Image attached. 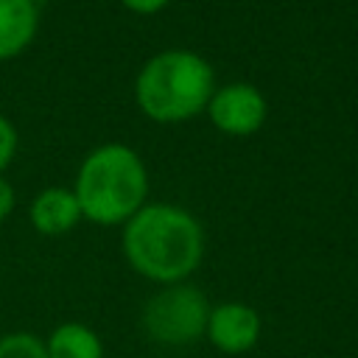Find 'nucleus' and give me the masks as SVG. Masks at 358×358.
Wrapping results in <instances>:
<instances>
[{
  "label": "nucleus",
  "mask_w": 358,
  "mask_h": 358,
  "mask_svg": "<svg viewBox=\"0 0 358 358\" xmlns=\"http://www.w3.org/2000/svg\"><path fill=\"white\" fill-rule=\"evenodd\" d=\"M14 154H17V129L6 115H0V173L11 165Z\"/></svg>",
  "instance_id": "obj_11"
},
{
  "label": "nucleus",
  "mask_w": 358,
  "mask_h": 358,
  "mask_svg": "<svg viewBox=\"0 0 358 358\" xmlns=\"http://www.w3.org/2000/svg\"><path fill=\"white\" fill-rule=\"evenodd\" d=\"M210 299L193 282L159 285L157 294L143 305V330L154 344L162 347H187L204 338L210 319Z\"/></svg>",
  "instance_id": "obj_4"
},
{
  "label": "nucleus",
  "mask_w": 358,
  "mask_h": 358,
  "mask_svg": "<svg viewBox=\"0 0 358 358\" xmlns=\"http://www.w3.org/2000/svg\"><path fill=\"white\" fill-rule=\"evenodd\" d=\"M48 358H103L101 336L84 322H62L45 338Z\"/></svg>",
  "instance_id": "obj_9"
},
{
  "label": "nucleus",
  "mask_w": 358,
  "mask_h": 358,
  "mask_svg": "<svg viewBox=\"0 0 358 358\" xmlns=\"http://www.w3.org/2000/svg\"><path fill=\"white\" fill-rule=\"evenodd\" d=\"M73 193L81 218L101 227H123L148 201L145 162L131 145L103 143L81 159Z\"/></svg>",
  "instance_id": "obj_2"
},
{
  "label": "nucleus",
  "mask_w": 358,
  "mask_h": 358,
  "mask_svg": "<svg viewBox=\"0 0 358 358\" xmlns=\"http://www.w3.org/2000/svg\"><path fill=\"white\" fill-rule=\"evenodd\" d=\"M28 221L39 235L59 238L81 221V207L73 187H45L28 207Z\"/></svg>",
  "instance_id": "obj_7"
},
{
  "label": "nucleus",
  "mask_w": 358,
  "mask_h": 358,
  "mask_svg": "<svg viewBox=\"0 0 358 358\" xmlns=\"http://www.w3.org/2000/svg\"><path fill=\"white\" fill-rule=\"evenodd\" d=\"M126 263L148 282H187L204 260V229L199 218L168 201H145L120 235Z\"/></svg>",
  "instance_id": "obj_1"
},
{
  "label": "nucleus",
  "mask_w": 358,
  "mask_h": 358,
  "mask_svg": "<svg viewBox=\"0 0 358 358\" xmlns=\"http://www.w3.org/2000/svg\"><path fill=\"white\" fill-rule=\"evenodd\" d=\"M0 358H48L45 338L28 333V330H14L0 336Z\"/></svg>",
  "instance_id": "obj_10"
},
{
  "label": "nucleus",
  "mask_w": 358,
  "mask_h": 358,
  "mask_svg": "<svg viewBox=\"0 0 358 358\" xmlns=\"http://www.w3.org/2000/svg\"><path fill=\"white\" fill-rule=\"evenodd\" d=\"M171 0H120L123 8H129L131 14H157L168 6Z\"/></svg>",
  "instance_id": "obj_12"
},
{
  "label": "nucleus",
  "mask_w": 358,
  "mask_h": 358,
  "mask_svg": "<svg viewBox=\"0 0 358 358\" xmlns=\"http://www.w3.org/2000/svg\"><path fill=\"white\" fill-rule=\"evenodd\" d=\"M210 123L229 137H249L260 131L268 115V103L263 92L249 81H232L224 87H215L210 103H207Z\"/></svg>",
  "instance_id": "obj_5"
},
{
  "label": "nucleus",
  "mask_w": 358,
  "mask_h": 358,
  "mask_svg": "<svg viewBox=\"0 0 358 358\" xmlns=\"http://www.w3.org/2000/svg\"><path fill=\"white\" fill-rule=\"evenodd\" d=\"M39 31L36 0H0V62L20 56Z\"/></svg>",
  "instance_id": "obj_8"
},
{
  "label": "nucleus",
  "mask_w": 358,
  "mask_h": 358,
  "mask_svg": "<svg viewBox=\"0 0 358 358\" xmlns=\"http://www.w3.org/2000/svg\"><path fill=\"white\" fill-rule=\"evenodd\" d=\"M263 333V319L257 308L238 299H224L210 308L204 338L224 355H246L257 347Z\"/></svg>",
  "instance_id": "obj_6"
},
{
  "label": "nucleus",
  "mask_w": 358,
  "mask_h": 358,
  "mask_svg": "<svg viewBox=\"0 0 358 358\" xmlns=\"http://www.w3.org/2000/svg\"><path fill=\"white\" fill-rule=\"evenodd\" d=\"M14 204H17V193H14L11 182L3 179V173H0V221H6V218L11 215Z\"/></svg>",
  "instance_id": "obj_13"
},
{
  "label": "nucleus",
  "mask_w": 358,
  "mask_h": 358,
  "mask_svg": "<svg viewBox=\"0 0 358 358\" xmlns=\"http://www.w3.org/2000/svg\"><path fill=\"white\" fill-rule=\"evenodd\" d=\"M213 92V64L185 48L154 53L134 78V103L154 123H185L201 115Z\"/></svg>",
  "instance_id": "obj_3"
}]
</instances>
